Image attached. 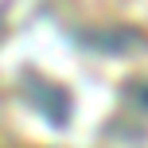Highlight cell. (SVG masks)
Segmentation results:
<instances>
[{
	"label": "cell",
	"mask_w": 148,
	"mask_h": 148,
	"mask_svg": "<svg viewBox=\"0 0 148 148\" xmlns=\"http://www.w3.org/2000/svg\"><path fill=\"white\" fill-rule=\"evenodd\" d=\"M78 4H86L105 23H121L136 35H148V0H78Z\"/></svg>",
	"instance_id": "1"
}]
</instances>
